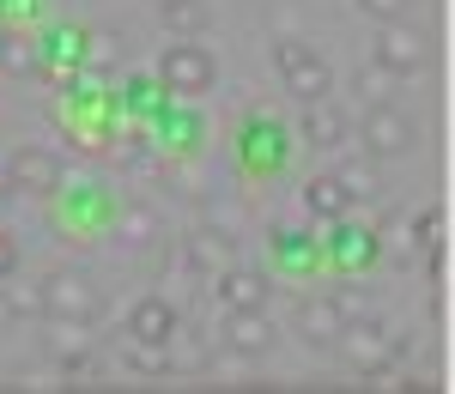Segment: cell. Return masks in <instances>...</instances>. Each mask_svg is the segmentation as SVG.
<instances>
[{
    "mask_svg": "<svg viewBox=\"0 0 455 394\" xmlns=\"http://www.w3.org/2000/svg\"><path fill=\"white\" fill-rule=\"evenodd\" d=\"M12 273H19V243L0 231V280H12Z\"/></svg>",
    "mask_w": 455,
    "mask_h": 394,
    "instance_id": "obj_24",
    "label": "cell"
},
{
    "mask_svg": "<svg viewBox=\"0 0 455 394\" xmlns=\"http://www.w3.org/2000/svg\"><path fill=\"white\" fill-rule=\"evenodd\" d=\"M274 73H280V85L298 98V104H315V98H328V91H334L328 61L315 55L304 36H280V43H274Z\"/></svg>",
    "mask_w": 455,
    "mask_h": 394,
    "instance_id": "obj_1",
    "label": "cell"
},
{
    "mask_svg": "<svg viewBox=\"0 0 455 394\" xmlns=\"http://www.w3.org/2000/svg\"><path fill=\"white\" fill-rule=\"evenodd\" d=\"M158 19H164L171 31L195 36L201 25H207V0H164V6H158Z\"/></svg>",
    "mask_w": 455,
    "mask_h": 394,
    "instance_id": "obj_19",
    "label": "cell"
},
{
    "mask_svg": "<svg viewBox=\"0 0 455 394\" xmlns=\"http://www.w3.org/2000/svg\"><path fill=\"white\" fill-rule=\"evenodd\" d=\"M243 152L255 158V164H267V158L280 164V152H285V140H280V122H255V128H249V140H243Z\"/></svg>",
    "mask_w": 455,
    "mask_h": 394,
    "instance_id": "obj_20",
    "label": "cell"
},
{
    "mask_svg": "<svg viewBox=\"0 0 455 394\" xmlns=\"http://www.w3.org/2000/svg\"><path fill=\"white\" fill-rule=\"evenodd\" d=\"M413 140H419V128H413L407 109L371 104V115H364V152H377V158H401Z\"/></svg>",
    "mask_w": 455,
    "mask_h": 394,
    "instance_id": "obj_7",
    "label": "cell"
},
{
    "mask_svg": "<svg viewBox=\"0 0 455 394\" xmlns=\"http://www.w3.org/2000/svg\"><path fill=\"white\" fill-rule=\"evenodd\" d=\"M274 322H267V310H225V352H237V359H267L274 352Z\"/></svg>",
    "mask_w": 455,
    "mask_h": 394,
    "instance_id": "obj_8",
    "label": "cell"
},
{
    "mask_svg": "<svg viewBox=\"0 0 455 394\" xmlns=\"http://www.w3.org/2000/svg\"><path fill=\"white\" fill-rule=\"evenodd\" d=\"M6 182L25 194H55L61 188V158L49 146H12L6 152Z\"/></svg>",
    "mask_w": 455,
    "mask_h": 394,
    "instance_id": "obj_6",
    "label": "cell"
},
{
    "mask_svg": "<svg viewBox=\"0 0 455 394\" xmlns=\"http://www.w3.org/2000/svg\"><path fill=\"white\" fill-rule=\"evenodd\" d=\"M304 140H310L315 152H340V146H347V115L328 104V98L304 104Z\"/></svg>",
    "mask_w": 455,
    "mask_h": 394,
    "instance_id": "obj_13",
    "label": "cell"
},
{
    "mask_svg": "<svg viewBox=\"0 0 455 394\" xmlns=\"http://www.w3.org/2000/svg\"><path fill=\"white\" fill-rule=\"evenodd\" d=\"M43 310L55 316V322H98V286L92 280H79V273H49L43 280Z\"/></svg>",
    "mask_w": 455,
    "mask_h": 394,
    "instance_id": "obj_5",
    "label": "cell"
},
{
    "mask_svg": "<svg viewBox=\"0 0 455 394\" xmlns=\"http://www.w3.org/2000/svg\"><path fill=\"white\" fill-rule=\"evenodd\" d=\"M304 207H310V218H322V225H340V218L352 213V194L334 177H310L304 182Z\"/></svg>",
    "mask_w": 455,
    "mask_h": 394,
    "instance_id": "obj_15",
    "label": "cell"
},
{
    "mask_svg": "<svg viewBox=\"0 0 455 394\" xmlns=\"http://www.w3.org/2000/svg\"><path fill=\"white\" fill-rule=\"evenodd\" d=\"M347 322H352V316L340 310V297H334V291H328V297H304V303H298V334H304L310 346H334V334H340Z\"/></svg>",
    "mask_w": 455,
    "mask_h": 394,
    "instance_id": "obj_11",
    "label": "cell"
},
{
    "mask_svg": "<svg viewBox=\"0 0 455 394\" xmlns=\"http://www.w3.org/2000/svg\"><path fill=\"white\" fill-rule=\"evenodd\" d=\"M212 73H219V67H212V55L201 49V43H171L164 61H158V85L176 91V98H207Z\"/></svg>",
    "mask_w": 455,
    "mask_h": 394,
    "instance_id": "obj_2",
    "label": "cell"
},
{
    "mask_svg": "<svg viewBox=\"0 0 455 394\" xmlns=\"http://www.w3.org/2000/svg\"><path fill=\"white\" fill-rule=\"evenodd\" d=\"M164 352H171V370H207L212 352H207V334H195V327L176 322V334L164 340Z\"/></svg>",
    "mask_w": 455,
    "mask_h": 394,
    "instance_id": "obj_16",
    "label": "cell"
},
{
    "mask_svg": "<svg viewBox=\"0 0 455 394\" xmlns=\"http://www.w3.org/2000/svg\"><path fill=\"white\" fill-rule=\"evenodd\" d=\"M231 261H237V243H231L225 231H188V237H182V267L201 273V280H219Z\"/></svg>",
    "mask_w": 455,
    "mask_h": 394,
    "instance_id": "obj_9",
    "label": "cell"
},
{
    "mask_svg": "<svg viewBox=\"0 0 455 394\" xmlns=\"http://www.w3.org/2000/svg\"><path fill=\"white\" fill-rule=\"evenodd\" d=\"M122 364L134 370V376H171V352L164 346H152V340H122Z\"/></svg>",
    "mask_w": 455,
    "mask_h": 394,
    "instance_id": "obj_18",
    "label": "cell"
},
{
    "mask_svg": "<svg viewBox=\"0 0 455 394\" xmlns=\"http://www.w3.org/2000/svg\"><path fill=\"white\" fill-rule=\"evenodd\" d=\"M6 188H12V182H6V170H0V201H6Z\"/></svg>",
    "mask_w": 455,
    "mask_h": 394,
    "instance_id": "obj_25",
    "label": "cell"
},
{
    "mask_svg": "<svg viewBox=\"0 0 455 394\" xmlns=\"http://www.w3.org/2000/svg\"><path fill=\"white\" fill-rule=\"evenodd\" d=\"M0 73H6V79H31V73H43V49H36L31 31H0Z\"/></svg>",
    "mask_w": 455,
    "mask_h": 394,
    "instance_id": "obj_14",
    "label": "cell"
},
{
    "mask_svg": "<svg viewBox=\"0 0 455 394\" xmlns=\"http://www.w3.org/2000/svg\"><path fill=\"white\" fill-rule=\"evenodd\" d=\"M158 231H164V225H158V213H152L146 201H128V207H122V218H116V237H122V243H134V249H146Z\"/></svg>",
    "mask_w": 455,
    "mask_h": 394,
    "instance_id": "obj_17",
    "label": "cell"
},
{
    "mask_svg": "<svg viewBox=\"0 0 455 394\" xmlns=\"http://www.w3.org/2000/svg\"><path fill=\"white\" fill-rule=\"evenodd\" d=\"M334 340H340L347 364H352V370H364V376H383L388 364H395V352H401V340H395L383 322H371V316H364V322H347Z\"/></svg>",
    "mask_w": 455,
    "mask_h": 394,
    "instance_id": "obj_3",
    "label": "cell"
},
{
    "mask_svg": "<svg viewBox=\"0 0 455 394\" xmlns=\"http://www.w3.org/2000/svg\"><path fill=\"white\" fill-rule=\"evenodd\" d=\"M212 291H219V303L225 310H267V291H274V280L267 273H255V267H225L219 280H212Z\"/></svg>",
    "mask_w": 455,
    "mask_h": 394,
    "instance_id": "obj_10",
    "label": "cell"
},
{
    "mask_svg": "<svg viewBox=\"0 0 455 394\" xmlns=\"http://www.w3.org/2000/svg\"><path fill=\"white\" fill-rule=\"evenodd\" d=\"M334 255H340L347 267H364V261L377 255V237H371V231H340V237H334Z\"/></svg>",
    "mask_w": 455,
    "mask_h": 394,
    "instance_id": "obj_21",
    "label": "cell"
},
{
    "mask_svg": "<svg viewBox=\"0 0 455 394\" xmlns=\"http://www.w3.org/2000/svg\"><path fill=\"white\" fill-rule=\"evenodd\" d=\"M425 61H431V36L413 31L407 19L383 25V36H377V67L395 73V79H413V73H425Z\"/></svg>",
    "mask_w": 455,
    "mask_h": 394,
    "instance_id": "obj_4",
    "label": "cell"
},
{
    "mask_svg": "<svg viewBox=\"0 0 455 394\" xmlns=\"http://www.w3.org/2000/svg\"><path fill=\"white\" fill-rule=\"evenodd\" d=\"M176 322H182V316H176L171 297H140V303L128 310V334H134V340H152V346H164L176 334Z\"/></svg>",
    "mask_w": 455,
    "mask_h": 394,
    "instance_id": "obj_12",
    "label": "cell"
},
{
    "mask_svg": "<svg viewBox=\"0 0 455 394\" xmlns=\"http://www.w3.org/2000/svg\"><path fill=\"white\" fill-rule=\"evenodd\" d=\"M407 6H413V0H358V12H364V19H377V25L407 19Z\"/></svg>",
    "mask_w": 455,
    "mask_h": 394,
    "instance_id": "obj_23",
    "label": "cell"
},
{
    "mask_svg": "<svg viewBox=\"0 0 455 394\" xmlns=\"http://www.w3.org/2000/svg\"><path fill=\"white\" fill-rule=\"evenodd\" d=\"M85 61H92L98 73H109L116 61H122V49H116V36H109V31H92V36H85Z\"/></svg>",
    "mask_w": 455,
    "mask_h": 394,
    "instance_id": "obj_22",
    "label": "cell"
}]
</instances>
